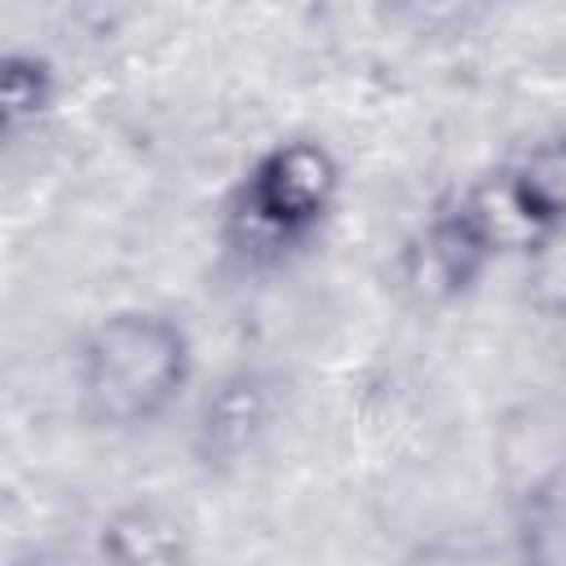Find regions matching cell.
Segmentation results:
<instances>
[{
    "instance_id": "obj_1",
    "label": "cell",
    "mask_w": 566,
    "mask_h": 566,
    "mask_svg": "<svg viewBox=\"0 0 566 566\" xmlns=\"http://www.w3.org/2000/svg\"><path fill=\"white\" fill-rule=\"evenodd\" d=\"M195 376L190 332L150 305L102 314L75 349L80 416L106 433L164 420Z\"/></svg>"
},
{
    "instance_id": "obj_2",
    "label": "cell",
    "mask_w": 566,
    "mask_h": 566,
    "mask_svg": "<svg viewBox=\"0 0 566 566\" xmlns=\"http://www.w3.org/2000/svg\"><path fill=\"white\" fill-rule=\"evenodd\" d=\"M340 164L314 137L270 142L234 186L230 221L248 248H301L340 203Z\"/></svg>"
},
{
    "instance_id": "obj_3",
    "label": "cell",
    "mask_w": 566,
    "mask_h": 566,
    "mask_svg": "<svg viewBox=\"0 0 566 566\" xmlns=\"http://www.w3.org/2000/svg\"><path fill=\"white\" fill-rule=\"evenodd\" d=\"M491 478L522 531L544 526L566 495V394L531 389L491 424Z\"/></svg>"
},
{
    "instance_id": "obj_4",
    "label": "cell",
    "mask_w": 566,
    "mask_h": 566,
    "mask_svg": "<svg viewBox=\"0 0 566 566\" xmlns=\"http://www.w3.org/2000/svg\"><path fill=\"white\" fill-rule=\"evenodd\" d=\"M491 248L478 239L469 217L460 212L455 199H447L429 221L402 243L398 256V283L420 301V305H451L473 292V283L491 265Z\"/></svg>"
},
{
    "instance_id": "obj_5",
    "label": "cell",
    "mask_w": 566,
    "mask_h": 566,
    "mask_svg": "<svg viewBox=\"0 0 566 566\" xmlns=\"http://www.w3.org/2000/svg\"><path fill=\"white\" fill-rule=\"evenodd\" d=\"M274 420V394L270 380L252 367H239L208 389L199 420H195V455L208 469H230L256 451Z\"/></svg>"
},
{
    "instance_id": "obj_6",
    "label": "cell",
    "mask_w": 566,
    "mask_h": 566,
    "mask_svg": "<svg viewBox=\"0 0 566 566\" xmlns=\"http://www.w3.org/2000/svg\"><path fill=\"white\" fill-rule=\"evenodd\" d=\"M455 203L469 217V226L478 230V239L491 248V256H526L535 248V239L544 234L539 217L522 199L509 168L478 177L473 186H464L455 195Z\"/></svg>"
},
{
    "instance_id": "obj_7",
    "label": "cell",
    "mask_w": 566,
    "mask_h": 566,
    "mask_svg": "<svg viewBox=\"0 0 566 566\" xmlns=\"http://www.w3.org/2000/svg\"><path fill=\"white\" fill-rule=\"evenodd\" d=\"M97 553L119 566H168L190 557V531L159 504H124L97 526Z\"/></svg>"
},
{
    "instance_id": "obj_8",
    "label": "cell",
    "mask_w": 566,
    "mask_h": 566,
    "mask_svg": "<svg viewBox=\"0 0 566 566\" xmlns=\"http://www.w3.org/2000/svg\"><path fill=\"white\" fill-rule=\"evenodd\" d=\"M57 102V71L31 53V49H13L0 66V124L4 133H22L35 128Z\"/></svg>"
},
{
    "instance_id": "obj_9",
    "label": "cell",
    "mask_w": 566,
    "mask_h": 566,
    "mask_svg": "<svg viewBox=\"0 0 566 566\" xmlns=\"http://www.w3.org/2000/svg\"><path fill=\"white\" fill-rule=\"evenodd\" d=\"M509 172L544 230L566 221V133L531 146L517 164H509Z\"/></svg>"
},
{
    "instance_id": "obj_10",
    "label": "cell",
    "mask_w": 566,
    "mask_h": 566,
    "mask_svg": "<svg viewBox=\"0 0 566 566\" xmlns=\"http://www.w3.org/2000/svg\"><path fill=\"white\" fill-rule=\"evenodd\" d=\"M491 9L495 0H385V22L407 40H455Z\"/></svg>"
},
{
    "instance_id": "obj_11",
    "label": "cell",
    "mask_w": 566,
    "mask_h": 566,
    "mask_svg": "<svg viewBox=\"0 0 566 566\" xmlns=\"http://www.w3.org/2000/svg\"><path fill=\"white\" fill-rule=\"evenodd\" d=\"M522 283L535 314L566 323V221L548 226L522 256Z\"/></svg>"
}]
</instances>
